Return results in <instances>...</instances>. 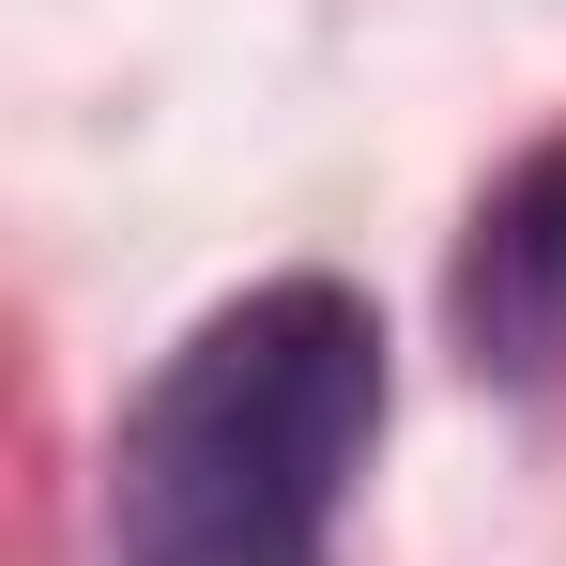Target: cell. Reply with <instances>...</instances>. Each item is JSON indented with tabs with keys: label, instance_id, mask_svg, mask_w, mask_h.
<instances>
[{
	"label": "cell",
	"instance_id": "obj_2",
	"mask_svg": "<svg viewBox=\"0 0 566 566\" xmlns=\"http://www.w3.org/2000/svg\"><path fill=\"white\" fill-rule=\"evenodd\" d=\"M444 306H460V353L490 382H566V138H536L474 199Z\"/></svg>",
	"mask_w": 566,
	"mask_h": 566
},
{
	"label": "cell",
	"instance_id": "obj_1",
	"mask_svg": "<svg viewBox=\"0 0 566 566\" xmlns=\"http://www.w3.org/2000/svg\"><path fill=\"white\" fill-rule=\"evenodd\" d=\"M382 398L398 368L353 276L230 291L107 429V566H337Z\"/></svg>",
	"mask_w": 566,
	"mask_h": 566
}]
</instances>
